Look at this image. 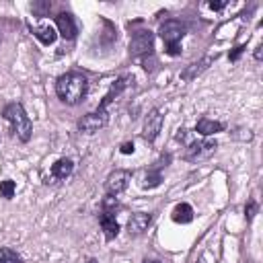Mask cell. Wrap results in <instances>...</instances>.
Instances as JSON below:
<instances>
[{
  "label": "cell",
  "instance_id": "obj_23",
  "mask_svg": "<svg viewBox=\"0 0 263 263\" xmlns=\"http://www.w3.org/2000/svg\"><path fill=\"white\" fill-rule=\"evenodd\" d=\"M208 6H210V8H212V10H222V8H224V6H226V2H210V4H208Z\"/></svg>",
  "mask_w": 263,
  "mask_h": 263
},
{
  "label": "cell",
  "instance_id": "obj_20",
  "mask_svg": "<svg viewBox=\"0 0 263 263\" xmlns=\"http://www.w3.org/2000/svg\"><path fill=\"white\" fill-rule=\"evenodd\" d=\"M245 212H247V220H253V216H255V212H257V203H255V201L251 199V201L247 203Z\"/></svg>",
  "mask_w": 263,
  "mask_h": 263
},
{
  "label": "cell",
  "instance_id": "obj_3",
  "mask_svg": "<svg viewBox=\"0 0 263 263\" xmlns=\"http://www.w3.org/2000/svg\"><path fill=\"white\" fill-rule=\"evenodd\" d=\"M160 39L164 41L166 53L168 55H179L181 53V39L185 35V27L179 21H166L160 25Z\"/></svg>",
  "mask_w": 263,
  "mask_h": 263
},
{
  "label": "cell",
  "instance_id": "obj_8",
  "mask_svg": "<svg viewBox=\"0 0 263 263\" xmlns=\"http://www.w3.org/2000/svg\"><path fill=\"white\" fill-rule=\"evenodd\" d=\"M129 177H132V175H129L127 171H113V173L107 177V183H105L107 193H109V195H117V193H121V191L127 187Z\"/></svg>",
  "mask_w": 263,
  "mask_h": 263
},
{
  "label": "cell",
  "instance_id": "obj_17",
  "mask_svg": "<svg viewBox=\"0 0 263 263\" xmlns=\"http://www.w3.org/2000/svg\"><path fill=\"white\" fill-rule=\"evenodd\" d=\"M0 263H21V257L12 249H0Z\"/></svg>",
  "mask_w": 263,
  "mask_h": 263
},
{
  "label": "cell",
  "instance_id": "obj_14",
  "mask_svg": "<svg viewBox=\"0 0 263 263\" xmlns=\"http://www.w3.org/2000/svg\"><path fill=\"white\" fill-rule=\"evenodd\" d=\"M72 168H74V164H72L70 158H60V160H55V162L51 164V175H53L55 179H66V177L72 173Z\"/></svg>",
  "mask_w": 263,
  "mask_h": 263
},
{
  "label": "cell",
  "instance_id": "obj_24",
  "mask_svg": "<svg viewBox=\"0 0 263 263\" xmlns=\"http://www.w3.org/2000/svg\"><path fill=\"white\" fill-rule=\"evenodd\" d=\"M261 49H263V47L259 45V47H257V51H255V58H257V60H261Z\"/></svg>",
  "mask_w": 263,
  "mask_h": 263
},
{
  "label": "cell",
  "instance_id": "obj_7",
  "mask_svg": "<svg viewBox=\"0 0 263 263\" xmlns=\"http://www.w3.org/2000/svg\"><path fill=\"white\" fill-rule=\"evenodd\" d=\"M162 127V115H160V109H152L144 121V140L148 142H154L158 132Z\"/></svg>",
  "mask_w": 263,
  "mask_h": 263
},
{
  "label": "cell",
  "instance_id": "obj_25",
  "mask_svg": "<svg viewBox=\"0 0 263 263\" xmlns=\"http://www.w3.org/2000/svg\"><path fill=\"white\" fill-rule=\"evenodd\" d=\"M144 263H160V261H148V259H146V261H144Z\"/></svg>",
  "mask_w": 263,
  "mask_h": 263
},
{
  "label": "cell",
  "instance_id": "obj_13",
  "mask_svg": "<svg viewBox=\"0 0 263 263\" xmlns=\"http://www.w3.org/2000/svg\"><path fill=\"white\" fill-rule=\"evenodd\" d=\"M195 129H197L201 136H212V134H216V132H222V129H224V123L203 117V119L197 121V127H195Z\"/></svg>",
  "mask_w": 263,
  "mask_h": 263
},
{
  "label": "cell",
  "instance_id": "obj_10",
  "mask_svg": "<svg viewBox=\"0 0 263 263\" xmlns=\"http://www.w3.org/2000/svg\"><path fill=\"white\" fill-rule=\"evenodd\" d=\"M99 222H101V228H103L107 240H111V238L117 236L119 224H117V220H115V212H105V210H103V214L99 216Z\"/></svg>",
  "mask_w": 263,
  "mask_h": 263
},
{
  "label": "cell",
  "instance_id": "obj_19",
  "mask_svg": "<svg viewBox=\"0 0 263 263\" xmlns=\"http://www.w3.org/2000/svg\"><path fill=\"white\" fill-rule=\"evenodd\" d=\"M160 179H162V177H160L158 171H150V173L146 175V179H144L142 185H144V187H156V185L160 183Z\"/></svg>",
  "mask_w": 263,
  "mask_h": 263
},
{
  "label": "cell",
  "instance_id": "obj_11",
  "mask_svg": "<svg viewBox=\"0 0 263 263\" xmlns=\"http://www.w3.org/2000/svg\"><path fill=\"white\" fill-rule=\"evenodd\" d=\"M150 220H152V216H150V214H144V212H140V214H134V216L129 218V222H127L129 234H142V232L148 228Z\"/></svg>",
  "mask_w": 263,
  "mask_h": 263
},
{
  "label": "cell",
  "instance_id": "obj_2",
  "mask_svg": "<svg viewBox=\"0 0 263 263\" xmlns=\"http://www.w3.org/2000/svg\"><path fill=\"white\" fill-rule=\"evenodd\" d=\"M2 115H4L6 121H10L12 132L16 134V138H18L21 142H29L31 132H33V123H31L29 115L25 113L23 105H21V103H10V105L4 107Z\"/></svg>",
  "mask_w": 263,
  "mask_h": 263
},
{
  "label": "cell",
  "instance_id": "obj_21",
  "mask_svg": "<svg viewBox=\"0 0 263 263\" xmlns=\"http://www.w3.org/2000/svg\"><path fill=\"white\" fill-rule=\"evenodd\" d=\"M132 152H134V142L121 144V154H132Z\"/></svg>",
  "mask_w": 263,
  "mask_h": 263
},
{
  "label": "cell",
  "instance_id": "obj_6",
  "mask_svg": "<svg viewBox=\"0 0 263 263\" xmlns=\"http://www.w3.org/2000/svg\"><path fill=\"white\" fill-rule=\"evenodd\" d=\"M216 146H218V144H216V142H212V140L193 142V144L187 148V152H185V160H191V162L203 160V158H208V156H212V154H214Z\"/></svg>",
  "mask_w": 263,
  "mask_h": 263
},
{
  "label": "cell",
  "instance_id": "obj_15",
  "mask_svg": "<svg viewBox=\"0 0 263 263\" xmlns=\"http://www.w3.org/2000/svg\"><path fill=\"white\" fill-rule=\"evenodd\" d=\"M173 220L179 222V224H189L193 220V208L189 203H179L173 210Z\"/></svg>",
  "mask_w": 263,
  "mask_h": 263
},
{
  "label": "cell",
  "instance_id": "obj_9",
  "mask_svg": "<svg viewBox=\"0 0 263 263\" xmlns=\"http://www.w3.org/2000/svg\"><path fill=\"white\" fill-rule=\"evenodd\" d=\"M55 25H58L60 35H62L64 39H74V37H76V33H78L76 23H74L72 14H68V12H60V14L55 16Z\"/></svg>",
  "mask_w": 263,
  "mask_h": 263
},
{
  "label": "cell",
  "instance_id": "obj_1",
  "mask_svg": "<svg viewBox=\"0 0 263 263\" xmlns=\"http://www.w3.org/2000/svg\"><path fill=\"white\" fill-rule=\"evenodd\" d=\"M86 90H88V80L84 74L80 72H68L64 76L58 78L55 82V92L58 97L68 103V105H76L80 103L84 97H86Z\"/></svg>",
  "mask_w": 263,
  "mask_h": 263
},
{
  "label": "cell",
  "instance_id": "obj_5",
  "mask_svg": "<svg viewBox=\"0 0 263 263\" xmlns=\"http://www.w3.org/2000/svg\"><path fill=\"white\" fill-rule=\"evenodd\" d=\"M129 53H132V58H136V60H140V58L146 55V53H152V33H150V31H138V33L132 37Z\"/></svg>",
  "mask_w": 263,
  "mask_h": 263
},
{
  "label": "cell",
  "instance_id": "obj_22",
  "mask_svg": "<svg viewBox=\"0 0 263 263\" xmlns=\"http://www.w3.org/2000/svg\"><path fill=\"white\" fill-rule=\"evenodd\" d=\"M242 51H245V45H238V47H234V51L230 53V60H232V62H234V60H238V55H240Z\"/></svg>",
  "mask_w": 263,
  "mask_h": 263
},
{
  "label": "cell",
  "instance_id": "obj_18",
  "mask_svg": "<svg viewBox=\"0 0 263 263\" xmlns=\"http://www.w3.org/2000/svg\"><path fill=\"white\" fill-rule=\"evenodd\" d=\"M14 189H16V185H14V181H10V179H6V181L0 183V195L6 197V199H10V197L14 195Z\"/></svg>",
  "mask_w": 263,
  "mask_h": 263
},
{
  "label": "cell",
  "instance_id": "obj_16",
  "mask_svg": "<svg viewBox=\"0 0 263 263\" xmlns=\"http://www.w3.org/2000/svg\"><path fill=\"white\" fill-rule=\"evenodd\" d=\"M33 35H35L41 43H45V45H49V43H53V41H55V31H53V27H51V25L33 27Z\"/></svg>",
  "mask_w": 263,
  "mask_h": 263
},
{
  "label": "cell",
  "instance_id": "obj_4",
  "mask_svg": "<svg viewBox=\"0 0 263 263\" xmlns=\"http://www.w3.org/2000/svg\"><path fill=\"white\" fill-rule=\"evenodd\" d=\"M107 111H105V107H101L99 105V109L97 111H92V113H88V115H84L80 121H78V129L80 132H86V134H95V132H99L101 127H105L107 125Z\"/></svg>",
  "mask_w": 263,
  "mask_h": 263
},
{
  "label": "cell",
  "instance_id": "obj_12",
  "mask_svg": "<svg viewBox=\"0 0 263 263\" xmlns=\"http://www.w3.org/2000/svg\"><path fill=\"white\" fill-rule=\"evenodd\" d=\"M214 60H216V55H214V58H212V55H208V58H203L201 62L191 64V66H189V68H187V70L181 74V78H183V80H191V78H195V76H197L199 72H203V70L208 68V64H212Z\"/></svg>",
  "mask_w": 263,
  "mask_h": 263
}]
</instances>
